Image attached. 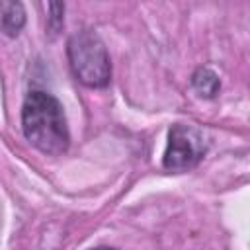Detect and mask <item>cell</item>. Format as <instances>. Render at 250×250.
<instances>
[{
	"label": "cell",
	"instance_id": "obj_3",
	"mask_svg": "<svg viewBox=\"0 0 250 250\" xmlns=\"http://www.w3.org/2000/svg\"><path fill=\"white\" fill-rule=\"evenodd\" d=\"M205 139L201 131L191 125H172L168 131V145L162 156V166L168 172H189L195 168L205 154Z\"/></svg>",
	"mask_w": 250,
	"mask_h": 250
},
{
	"label": "cell",
	"instance_id": "obj_4",
	"mask_svg": "<svg viewBox=\"0 0 250 250\" xmlns=\"http://www.w3.org/2000/svg\"><path fill=\"white\" fill-rule=\"evenodd\" d=\"M25 25V10L20 2H0V29L8 37H16Z\"/></svg>",
	"mask_w": 250,
	"mask_h": 250
},
{
	"label": "cell",
	"instance_id": "obj_5",
	"mask_svg": "<svg viewBox=\"0 0 250 250\" xmlns=\"http://www.w3.org/2000/svg\"><path fill=\"white\" fill-rule=\"evenodd\" d=\"M191 86L201 98H215L221 90V80L217 72L209 66H199L191 74Z\"/></svg>",
	"mask_w": 250,
	"mask_h": 250
},
{
	"label": "cell",
	"instance_id": "obj_1",
	"mask_svg": "<svg viewBox=\"0 0 250 250\" xmlns=\"http://www.w3.org/2000/svg\"><path fill=\"white\" fill-rule=\"evenodd\" d=\"M21 129L25 139L41 152L59 156L70 145V133L61 102L43 92L31 90L21 105Z\"/></svg>",
	"mask_w": 250,
	"mask_h": 250
},
{
	"label": "cell",
	"instance_id": "obj_2",
	"mask_svg": "<svg viewBox=\"0 0 250 250\" xmlns=\"http://www.w3.org/2000/svg\"><path fill=\"white\" fill-rule=\"evenodd\" d=\"M68 64L78 82L88 88H104L111 78V62L104 41L92 29L76 31L66 43Z\"/></svg>",
	"mask_w": 250,
	"mask_h": 250
},
{
	"label": "cell",
	"instance_id": "obj_7",
	"mask_svg": "<svg viewBox=\"0 0 250 250\" xmlns=\"http://www.w3.org/2000/svg\"><path fill=\"white\" fill-rule=\"evenodd\" d=\"M92 250H115V248H109V246H98V248H92Z\"/></svg>",
	"mask_w": 250,
	"mask_h": 250
},
{
	"label": "cell",
	"instance_id": "obj_6",
	"mask_svg": "<svg viewBox=\"0 0 250 250\" xmlns=\"http://www.w3.org/2000/svg\"><path fill=\"white\" fill-rule=\"evenodd\" d=\"M64 25V4L53 2L49 4V18H47V29L51 35H57Z\"/></svg>",
	"mask_w": 250,
	"mask_h": 250
}]
</instances>
